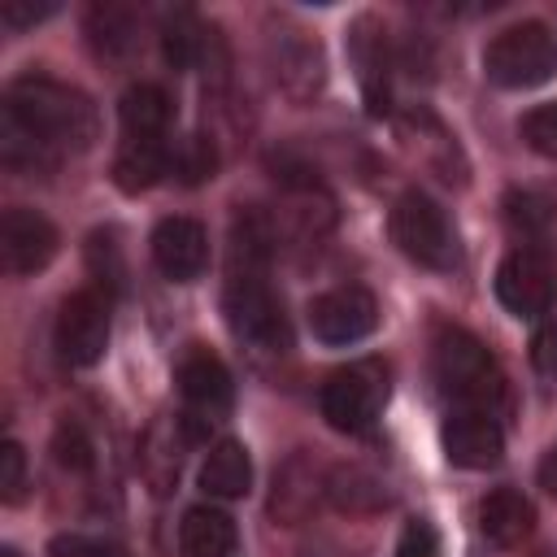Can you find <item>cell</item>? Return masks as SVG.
I'll return each mask as SVG.
<instances>
[{
    "label": "cell",
    "instance_id": "1",
    "mask_svg": "<svg viewBox=\"0 0 557 557\" xmlns=\"http://www.w3.org/2000/svg\"><path fill=\"white\" fill-rule=\"evenodd\" d=\"M100 135V117L87 91L26 74L13 78L0 109V157L13 174H48L70 152H87Z\"/></svg>",
    "mask_w": 557,
    "mask_h": 557
},
{
    "label": "cell",
    "instance_id": "2",
    "mask_svg": "<svg viewBox=\"0 0 557 557\" xmlns=\"http://www.w3.org/2000/svg\"><path fill=\"white\" fill-rule=\"evenodd\" d=\"M431 374H435V387L457 409H492L500 400V366H496V357L487 352L483 339H474L461 326H448V331L435 335Z\"/></svg>",
    "mask_w": 557,
    "mask_h": 557
},
{
    "label": "cell",
    "instance_id": "3",
    "mask_svg": "<svg viewBox=\"0 0 557 557\" xmlns=\"http://www.w3.org/2000/svg\"><path fill=\"white\" fill-rule=\"evenodd\" d=\"M483 74L487 83L505 91L540 87L557 78V35L540 22H518L505 26L487 48H483Z\"/></svg>",
    "mask_w": 557,
    "mask_h": 557
},
{
    "label": "cell",
    "instance_id": "4",
    "mask_svg": "<svg viewBox=\"0 0 557 557\" xmlns=\"http://www.w3.org/2000/svg\"><path fill=\"white\" fill-rule=\"evenodd\" d=\"M222 309H226L231 331L244 344H252L261 352H287L292 348V322L283 313L278 292L265 283L261 270H235L226 283Z\"/></svg>",
    "mask_w": 557,
    "mask_h": 557
},
{
    "label": "cell",
    "instance_id": "5",
    "mask_svg": "<svg viewBox=\"0 0 557 557\" xmlns=\"http://www.w3.org/2000/svg\"><path fill=\"white\" fill-rule=\"evenodd\" d=\"M387 387L392 383H387V366L383 361H374V357L348 361L318 392L322 418L344 435H366V431H374V422H379V413L387 405Z\"/></svg>",
    "mask_w": 557,
    "mask_h": 557
},
{
    "label": "cell",
    "instance_id": "6",
    "mask_svg": "<svg viewBox=\"0 0 557 557\" xmlns=\"http://www.w3.org/2000/svg\"><path fill=\"white\" fill-rule=\"evenodd\" d=\"M387 231H392V244L426 265V270H453L461 261V248H457V231L448 222V213L422 196V191H405L396 205H392V218H387Z\"/></svg>",
    "mask_w": 557,
    "mask_h": 557
},
{
    "label": "cell",
    "instance_id": "7",
    "mask_svg": "<svg viewBox=\"0 0 557 557\" xmlns=\"http://www.w3.org/2000/svg\"><path fill=\"white\" fill-rule=\"evenodd\" d=\"M496 300L513 313V318H540L553 309V296H557V265L544 248L527 244V248H513L500 265H496Z\"/></svg>",
    "mask_w": 557,
    "mask_h": 557
},
{
    "label": "cell",
    "instance_id": "8",
    "mask_svg": "<svg viewBox=\"0 0 557 557\" xmlns=\"http://www.w3.org/2000/svg\"><path fill=\"white\" fill-rule=\"evenodd\" d=\"M109 348V296L83 287L61 300L57 313V352L70 366H96Z\"/></svg>",
    "mask_w": 557,
    "mask_h": 557
},
{
    "label": "cell",
    "instance_id": "9",
    "mask_svg": "<svg viewBox=\"0 0 557 557\" xmlns=\"http://www.w3.org/2000/svg\"><path fill=\"white\" fill-rule=\"evenodd\" d=\"M379 326V300L361 283L331 287L309 300V331L322 344H357Z\"/></svg>",
    "mask_w": 557,
    "mask_h": 557
},
{
    "label": "cell",
    "instance_id": "10",
    "mask_svg": "<svg viewBox=\"0 0 557 557\" xmlns=\"http://www.w3.org/2000/svg\"><path fill=\"white\" fill-rule=\"evenodd\" d=\"M265 57H270V74H274V87L292 100H309L322 91L326 83V61H322V48L318 39H309L305 30H274L270 44H265Z\"/></svg>",
    "mask_w": 557,
    "mask_h": 557
},
{
    "label": "cell",
    "instance_id": "11",
    "mask_svg": "<svg viewBox=\"0 0 557 557\" xmlns=\"http://www.w3.org/2000/svg\"><path fill=\"white\" fill-rule=\"evenodd\" d=\"M57 244H61V235L44 213L22 209V205L4 209V218H0V257H4L9 274H17V278L39 274L57 257Z\"/></svg>",
    "mask_w": 557,
    "mask_h": 557
},
{
    "label": "cell",
    "instance_id": "12",
    "mask_svg": "<svg viewBox=\"0 0 557 557\" xmlns=\"http://www.w3.org/2000/svg\"><path fill=\"white\" fill-rule=\"evenodd\" d=\"M440 440H444V457L461 470H492L505 453V435L492 409H453Z\"/></svg>",
    "mask_w": 557,
    "mask_h": 557
},
{
    "label": "cell",
    "instance_id": "13",
    "mask_svg": "<svg viewBox=\"0 0 557 557\" xmlns=\"http://www.w3.org/2000/svg\"><path fill=\"white\" fill-rule=\"evenodd\" d=\"M152 261L170 283H196L209 270V231L196 218H165L152 231Z\"/></svg>",
    "mask_w": 557,
    "mask_h": 557
},
{
    "label": "cell",
    "instance_id": "14",
    "mask_svg": "<svg viewBox=\"0 0 557 557\" xmlns=\"http://www.w3.org/2000/svg\"><path fill=\"white\" fill-rule=\"evenodd\" d=\"M348 52L366 91V104L374 117H383L392 109V52H387V30L379 26V17H357L348 30Z\"/></svg>",
    "mask_w": 557,
    "mask_h": 557
},
{
    "label": "cell",
    "instance_id": "15",
    "mask_svg": "<svg viewBox=\"0 0 557 557\" xmlns=\"http://www.w3.org/2000/svg\"><path fill=\"white\" fill-rule=\"evenodd\" d=\"M178 392H183V400H187L196 413H205V418L226 413L231 400H235L231 370H226L222 357L209 352V348H191V352L178 361Z\"/></svg>",
    "mask_w": 557,
    "mask_h": 557
},
{
    "label": "cell",
    "instance_id": "16",
    "mask_svg": "<svg viewBox=\"0 0 557 557\" xmlns=\"http://www.w3.org/2000/svg\"><path fill=\"white\" fill-rule=\"evenodd\" d=\"M531 527H535V509H531V500H527L522 492L496 487V492H487V496L479 500V531H483L492 544L513 548V544H522V540L531 535Z\"/></svg>",
    "mask_w": 557,
    "mask_h": 557
},
{
    "label": "cell",
    "instance_id": "17",
    "mask_svg": "<svg viewBox=\"0 0 557 557\" xmlns=\"http://www.w3.org/2000/svg\"><path fill=\"white\" fill-rule=\"evenodd\" d=\"M170 117H174V100L157 83H135L117 100V122H122V135L131 139H165Z\"/></svg>",
    "mask_w": 557,
    "mask_h": 557
},
{
    "label": "cell",
    "instance_id": "18",
    "mask_svg": "<svg viewBox=\"0 0 557 557\" xmlns=\"http://www.w3.org/2000/svg\"><path fill=\"white\" fill-rule=\"evenodd\" d=\"M170 144L165 139H131L122 135V148L113 157V183L126 191V196H139L148 191L165 170H170Z\"/></svg>",
    "mask_w": 557,
    "mask_h": 557
},
{
    "label": "cell",
    "instance_id": "19",
    "mask_svg": "<svg viewBox=\"0 0 557 557\" xmlns=\"http://www.w3.org/2000/svg\"><path fill=\"white\" fill-rule=\"evenodd\" d=\"M235 522L231 513L213 509V505H191L178 522V548L183 557H226L235 553Z\"/></svg>",
    "mask_w": 557,
    "mask_h": 557
},
{
    "label": "cell",
    "instance_id": "20",
    "mask_svg": "<svg viewBox=\"0 0 557 557\" xmlns=\"http://www.w3.org/2000/svg\"><path fill=\"white\" fill-rule=\"evenodd\" d=\"M200 487L218 500H239L252 487V461L239 440H218L200 466Z\"/></svg>",
    "mask_w": 557,
    "mask_h": 557
},
{
    "label": "cell",
    "instance_id": "21",
    "mask_svg": "<svg viewBox=\"0 0 557 557\" xmlns=\"http://www.w3.org/2000/svg\"><path fill=\"white\" fill-rule=\"evenodd\" d=\"M135 35H139L135 9L113 4V0L91 4V13H87V39H91V48L100 57H126L135 48Z\"/></svg>",
    "mask_w": 557,
    "mask_h": 557
},
{
    "label": "cell",
    "instance_id": "22",
    "mask_svg": "<svg viewBox=\"0 0 557 557\" xmlns=\"http://www.w3.org/2000/svg\"><path fill=\"white\" fill-rule=\"evenodd\" d=\"M326 496H331L339 509H374V505L387 500L383 483H379L374 474H366L361 466H339V470H331Z\"/></svg>",
    "mask_w": 557,
    "mask_h": 557
},
{
    "label": "cell",
    "instance_id": "23",
    "mask_svg": "<svg viewBox=\"0 0 557 557\" xmlns=\"http://www.w3.org/2000/svg\"><path fill=\"white\" fill-rule=\"evenodd\" d=\"M205 26H200V17L196 13H187V9H178L170 22H165V35H161V48H165V61L174 65V70H187V65H196V57L205 52Z\"/></svg>",
    "mask_w": 557,
    "mask_h": 557
},
{
    "label": "cell",
    "instance_id": "24",
    "mask_svg": "<svg viewBox=\"0 0 557 557\" xmlns=\"http://www.w3.org/2000/svg\"><path fill=\"white\" fill-rule=\"evenodd\" d=\"M170 170H174L187 187H196V183L213 178V170H218V152H213V144H209L205 135H191V139H183V144L170 152Z\"/></svg>",
    "mask_w": 557,
    "mask_h": 557
},
{
    "label": "cell",
    "instance_id": "25",
    "mask_svg": "<svg viewBox=\"0 0 557 557\" xmlns=\"http://www.w3.org/2000/svg\"><path fill=\"white\" fill-rule=\"evenodd\" d=\"M52 457H57L61 470L83 474V470H91L96 448H91V440H87V431H83L78 422H61L57 435H52Z\"/></svg>",
    "mask_w": 557,
    "mask_h": 557
},
{
    "label": "cell",
    "instance_id": "26",
    "mask_svg": "<svg viewBox=\"0 0 557 557\" xmlns=\"http://www.w3.org/2000/svg\"><path fill=\"white\" fill-rule=\"evenodd\" d=\"M518 135L527 139L531 152H540V157H557V100L535 104L531 113H522Z\"/></svg>",
    "mask_w": 557,
    "mask_h": 557
},
{
    "label": "cell",
    "instance_id": "27",
    "mask_svg": "<svg viewBox=\"0 0 557 557\" xmlns=\"http://www.w3.org/2000/svg\"><path fill=\"white\" fill-rule=\"evenodd\" d=\"M22 492H26V453H22L17 440H4V448H0V496H4V505H17Z\"/></svg>",
    "mask_w": 557,
    "mask_h": 557
},
{
    "label": "cell",
    "instance_id": "28",
    "mask_svg": "<svg viewBox=\"0 0 557 557\" xmlns=\"http://www.w3.org/2000/svg\"><path fill=\"white\" fill-rule=\"evenodd\" d=\"M531 366L544 374V379H557V313L548 309L531 335Z\"/></svg>",
    "mask_w": 557,
    "mask_h": 557
},
{
    "label": "cell",
    "instance_id": "29",
    "mask_svg": "<svg viewBox=\"0 0 557 557\" xmlns=\"http://www.w3.org/2000/svg\"><path fill=\"white\" fill-rule=\"evenodd\" d=\"M87 261H91V270H96V278H100V283H109V287H117V283H122V252H117L113 235L96 231V235H91V244H87Z\"/></svg>",
    "mask_w": 557,
    "mask_h": 557
},
{
    "label": "cell",
    "instance_id": "30",
    "mask_svg": "<svg viewBox=\"0 0 557 557\" xmlns=\"http://www.w3.org/2000/svg\"><path fill=\"white\" fill-rule=\"evenodd\" d=\"M392 557H440V535H435V527H431L426 518L405 522V531H400Z\"/></svg>",
    "mask_w": 557,
    "mask_h": 557
},
{
    "label": "cell",
    "instance_id": "31",
    "mask_svg": "<svg viewBox=\"0 0 557 557\" xmlns=\"http://www.w3.org/2000/svg\"><path fill=\"white\" fill-rule=\"evenodd\" d=\"M48 557H131V553L109 540H91V535H57L48 544Z\"/></svg>",
    "mask_w": 557,
    "mask_h": 557
},
{
    "label": "cell",
    "instance_id": "32",
    "mask_svg": "<svg viewBox=\"0 0 557 557\" xmlns=\"http://www.w3.org/2000/svg\"><path fill=\"white\" fill-rule=\"evenodd\" d=\"M57 4H30V0H0V22L9 26V30H26V26H35L39 17H48Z\"/></svg>",
    "mask_w": 557,
    "mask_h": 557
},
{
    "label": "cell",
    "instance_id": "33",
    "mask_svg": "<svg viewBox=\"0 0 557 557\" xmlns=\"http://www.w3.org/2000/svg\"><path fill=\"white\" fill-rule=\"evenodd\" d=\"M535 479H540V487H544L548 496H557V448H548V453H544V461H540Z\"/></svg>",
    "mask_w": 557,
    "mask_h": 557
},
{
    "label": "cell",
    "instance_id": "34",
    "mask_svg": "<svg viewBox=\"0 0 557 557\" xmlns=\"http://www.w3.org/2000/svg\"><path fill=\"white\" fill-rule=\"evenodd\" d=\"M0 557H22V553H17V548H4V553H0Z\"/></svg>",
    "mask_w": 557,
    "mask_h": 557
}]
</instances>
